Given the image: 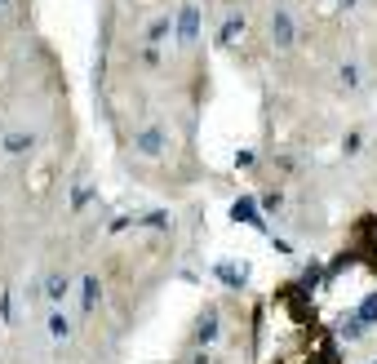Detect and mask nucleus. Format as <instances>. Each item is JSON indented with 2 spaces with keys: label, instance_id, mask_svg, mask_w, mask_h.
<instances>
[{
  "label": "nucleus",
  "instance_id": "15",
  "mask_svg": "<svg viewBox=\"0 0 377 364\" xmlns=\"http://www.w3.org/2000/svg\"><path fill=\"white\" fill-rule=\"evenodd\" d=\"M27 147H31V134H27V138H23V134H9V138H5V152H13V156H23Z\"/></svg>",
  "mask_w": 377,
  "mask_h": 364
},
{
  "label": "nucleus",
  "instance_id": "17",
  "mask_svg": "<svg viewBox=\"0 0 377 364\" xmlns=\"http://www.w3.org/2000/svg\"><path fill=\"white\" fill-rule=\"evenodd\" d=\"M146 227H169V213H146Z\"/></svg>",
  "mask_w": 377,
  "mask_h": 364
},
{
  "label": "nucleus",
  "instance_id": "20",
  "mask_svg": "<svg viewBox=\"0 0 377 364\" xmlns=\"http://www.w3.org/2000/svg\"><path fill=\"white\" fill-rule=\"evenodd\" d=\"M373 364H377V360H373Z\"/></svg>",
  "mask_w": 377,
  "mask_h": 364
},
{
  "label": "nucleus",
  "instance_id": "4",
  "mask_svg": "<svg viewBox=\"0 0 377 364\" xmlns=\"http://www.w3.org/2000/svg\"><path fill=\"white\" fill-rule=\"evenodd\" d=\"M213 275H218L226 289H244V285H249V267H244V262H218Z\"/></svg>",
  "mask_w": 377,
  "mask_h": 364
},
{
  "label": "nucleus",
  "instance_id": "18",
  "mask_svg": "<svg viewBox=\"0 0 377 364\" xmlns=\"http://www.w3.org/2000/svg\"><path fill=\"white\" fill-rule=\"evenodd\" d=\"M337 5H342V9H355V5H359V0H337Z\"/></svg>",
  "mask_w": 377,
  "mask_h": 364
},
{
  "label": "nucleus",
  "instance_id": "10",
  "mask_svg": "<svg viewBox=\"0 0 377 364\" xmlns=\"http://www.w3.org/2000/svg\"><path fill=\"white\" fill-rule=\"evenodd\" d=\"M98 297H103V285H98V275H89V280H85V297H80V302H85V316H93Z\"/></svg>",
  "mask_w": 377,
  "mask_h": 364
},
{
  "label": "nucleus",
  "instance_id": "6",
  "mask_svg": "<svg viewBox=\"0 0 377 364\" xmlns=\"http://www.w3.org/2000/svg\"><path fill=\"white\" fill-rule=\"evenodd\" d=\"M271 40L280 45V49H289V45H293V18H289L284 9H275V13H271Z\"/></svg>",
  "mask_w": 377,
  "mask_h": 364
},
{
  "label": "nucleus",
  "instance_id": "5",
  "mask_svg": "<svg viewBox=\"0 0 377 364\" xmlns=\"http://www.w3.org/2000/svg\"><path fill=\"white\" fill-rule=\"evenodd\" d=\"M134 147H138L142 156H160V152H165V129H160V125H146L142 134L134 138Z\"/></svg>",
  "mask_w": 377,
  "mask_h": 364
},
{
  "label": "nucleus",
  "instance_id": "1",
  "mask_svg": "<svg viewBox=\"0 0 377 364\" xmlns=\"http://www.w3.org/2000/svg\"><path fill=\"white\" fill-rule=\"evenodd\" d=\"M275 302L289 311V320H293V324H315V302H311V289H302V285H284L280 293H275Z\"/></svg>",
  "mask_w": 377,
  "mask_h": 364
},
{
  "label": "nucleus",
  "instance_id": "2",
  "mask_svg": "<svg viewBox=\"0 0 377 364\" xmlns=\"http://www.w3.org/2000/svg\"><path fill=\"white\" fill-rule=\"evenodd\" d=\"M200 40V5H182L178 13V45H195Z\"/></svg>",
  "mask_w": 377,
  "mask_h": 364
},
{
  "label": "nucleus",
  "instance_id": "12",
  "mask_svg": "<svg viewBox=\"0 0 377 364\" xmlns=\"http://www.w3.org/2000/svg\"><path fill=\"white\" fill-rule=\"evenodd\" d=\"M355 316L364 320V324H377V289H373V293H364V302L355 307Z\"/></svg>",
  "mask_w": 377,
  "mask_h": 364
},
{
  "label": "nucleus",
  "instance_id": "13",
  "mask_svg": "<svg viewBox=\"0 0 377 364\" xmlns=\"http://www.w3.org/2000/svg\"><path fill=\"white\" fill-rule=\"evenodd\" d=\"M49 334H54V338H67V334H71V320L62 316V311H54V316H49Z\"/></svg>",
  "mask_w": 377,
  "mask_h": 364
},
{
  "label": "nucleus",
  "instance_id": "8",
  "mask_svg": "<svg viewBox=\"0 0 377 364\" xmlns=\"http://www.w3.org/2000/svg\"><path fill=\"white\" fill-rule=\"evenodd\" d=\"M195 338H200L204 346H209L213 338H218V311H213V307L204 311V320H200V329H195Z\"/></svg>",
  "mask_w": 377,
  "mask_h": 364
},
{
  "label": "nucleus",
  "instance_id": "14",
  "mask_svg": "<svg viewBox=\"0 0 377 364\" xmlns=\"http://www.w3.org/2000/svg\"><path fill=\"white\" fill-rule=\"evenodd\" d=\"M165 36H169V18H156L151 27H146V40H151V45H160Z\"/></svg>",
  "mask_w": 377,
  "mask_h": 364
},
{
  "label": "nucleus",
  "instance_id": "16",
  "mask_svg": "<svg viewBox=\"0 0 377 364\" xmlns=\"http://www.w3.org/2000/svg\"><path fill=\"white\" fill-rule=\"evenodd\" d=\"M342 80H347V85H359V67H355V62H347V67H342Z\"/></svg>",
  "mask_w": 377,
  "mask_h": 364
},
{
  "label": "nucleus",
  "instance_id": "19",
  "mask_svg": "<svg viewBox=\"0 0 377 364\" xmlns=\"http://www.w3.org/2000/svg\"><path fill=\"white\" fill-rule=\"evenodd\" d=\"M5 5H9V0H0V9H5Z\"/></svg>",
  "mask_w": 377,
  "mask_h": 364
},
{
  "label": "nucleus",
  "instance_id": "3",
  "mask_svg": "<svg viewBox=\"0 0 377 364\" xmlns=\"http://www.w3.org/2000/svg\"><path fill=\"white\" fill-rule=\"evenodd\" d=\"M231 218H236V222H244V227L267 231V218H257V200H253V195H240V200L231 205Z\"/></svg>",
  "mask_w": 377,
  "mask_h": 364
},
{
  "label": "nucleus",
  "instance_id": "11",
  "mask_svg": "<svg viewBox=\"0 0 377 364\" xmlns=\"http://www.w3.org/2000/svg\"><path fill=\"white\" fill-rule=\"evenodd\" d=\"M236 36H244V18H226L218 31V45H236Z\"/></svg>",
  "mask_w": 377,
  "mask_h": 364
},
{
  "label": "nucleus",
  "instance_id": "7",
  "mask_svg": "<svg viewBox=\"0 0 377 364\" xmlns=\"http://www.w3.org/2000/svg\"><path fill=\"white\" fill-rule=\"evenodd\" d=\"M364 329H369V324L359 320L355 311H347V316L337 320V338H347V342H359V338H364Z\"/></svg>",
  "mask_w": 377,
  "mask_h": 364
},
{
  "label": "nucleus",
  "instance_id": "9",
  "mask_svg": "<svg viewBox=\"0 0 377 364\" xmlns=\"http://www.w3.org/2000/svg\"><path fill=\"white\" fill-rule=\"evenodd\" d=\"M67 289H71V285H67V275H58V271L45 280V293H49V302H62V297H67Z\"/></svg>",
  "mask_w": 377,
  "mask_h": 364
}]
</instances>
